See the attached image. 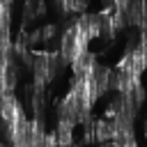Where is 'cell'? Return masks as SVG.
<instances>
[{
	"label": "cell",
	"instance_id": "6da1fadb",
	"mask_svg": "<svg viewBox=\"0 0 147 147\" xmlns=\"http://www.w3.org/2000/svg\"><path fill=\"white\" fill-rule=\"evenodd\" d=\"M30 67H32V74H34V85L48 87L62 74V69L67 67V62L60 55V51L57 53L55 51H37V53H32Z\"/></svg>",
	"mask_w": 147,
	"mask_h": 147
},
{
	"label": "cell",
	"instance_id": "7a4b0ae2",
	"mask_svg": "<svg viewBox=\"0 0 147 147\" xmlns=\"http://www.w3.org/2000/svg\"><path fill=\"white\" fill-rule=\"evenodd\" d=\"M0 119L7 126V131L11 126H16L18 122L28 119L25 113H23V108H21V103H18V99L14 96V92L11 94H0Z\"/></svg>",
	"mask_w": 147,
	"mask_h": 147
},
{
	"label": "cell",
	"instance_id": "3957f363",
	"mask_svg": "<svg viewBox=\"0 0 147 147\" xmlns=\"http://www.w3.org/2000/svg\"><path fill=\"white\" fill-rule=\"evenodd\" d=\"M57 37V28L53 23L44 25V28H37L30 37H28V44H51L53 39Z\"/></svg>",
	"mask_w": 147,
	"mask_h": 147
},
{
	"label": "cell",
	"instance_id": "277c9868",
	"mask_svg": "<svg viewBox=\"0 0 147 147\" xmlns=\"http://www.w3.org/2000/svg\"><path fill=\"white\" fill-rule=\"evenodd\" d=\"M44 9H46V5H44L41 0H30V2H25L23 18H25V21H32V18L41 16V14H44Z\"/></svg>",
	"mask_w": 147,
	"mask_h": 147
},
{
	"label": "cell",
	"instance_id": "5b68a950",
	"mask_svg": "<svg viewBox=\"0 0 147 147\" xmlns=\"http://www.w3.org/2000/svg\"><path fill=\"white\" fill-rule=\"evenodd\" d=\"M64 11H85V5L83 2H62L60 5Z\"/></svg>",
	"mask_w": 147,
	"mask_h": 147
},
{
	"label": "cell",
	"instance_id": "8992f818",
	"mask_svg": "<svg viewBox=\"0 0 147 147\" xmlns=\"http://www.w3.org/2000/svg\"><path fill=\"white\" fill-rule=\"evenodd\" d=\"M138 46H140V51H142V55H145V62H147V30L140 34V39H138Z\"/></svg>",
	"mask_w": 147,
	"mask_h": 147
},
{
	"label": "cell",
	"instance_id": "52a82bcc",
	"mask_svg": "<svg viewBox=\"0 0 147 147\" xmlns=\"http://www.w3.org/2000/svg\"><path fill=\"white\" fill-rule=\"evenodd\" d=\"M0 147H2V142H0Z\"/></svg>",
	"mask_w": 147,
	"mask_h": 147
}]
</instances>
